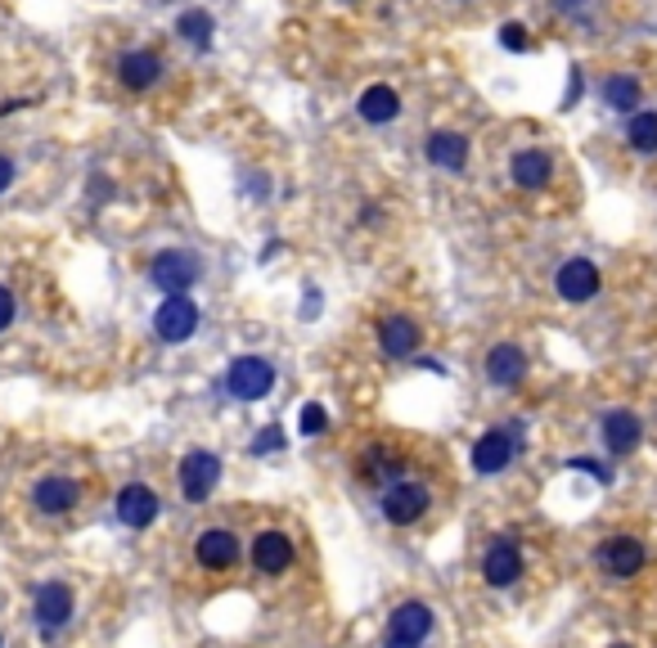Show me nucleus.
Returning a JSON list of instances; mask_svg holds the SVG:
<instances>
[{
  "label": "nucleus",
  "instance_id": "6e6552de",
  "mask_svg": "<svg viewBox=\"0 0 657 648\" xmlns=\"http://www.w3.org/2000/svg\"><path fill=\"white\" fill-rule=\"evenodd\" d=\"M216 482H222V460H216L212 451H189V455L180 460V495H185L189 504L207 500V495L216 491Z\"/></svg>",
  "mask_w": 657,
  "mask_h": 648
},
{
  "label": "nucleus",
  "instance_id": "bb28decb",
  "mask_svg": "<svg viewBox=\"0 0 657 648\" xmlns=\"http://www.w3.org/2000/svg\"><path fill=\"white\" fill-rule=\"evenodd\" d=\"M297 432H302V438H324V432H329V410L320 401H306L297 410Z\"/></svg>",
  "mask_w": 657,
  "mask_h": 648
},
{
  "label": "nucleus",
  "instance_id": "7ed1b4c3",
  "mask_svg": "<svg viewBox=\"0 0 657 648\" xmlns=\"http://www.w3.org/2000/svg\"><path fill=\"white\" fill-rule=\"evenodd\" d=\"M275 387V361L266 356H239L226 370V392L235 401H266Z\"/></svg>",
  "mask_w": 657,
  "mask_h": 648
},
{
  "label": "nucleus",
  "instance_id": "5701e85b",
  "mask_svg": "<svg viewBox=\"0 0 657 648\" xmlns=\"http://www.w3.org/2000/svg\"><path fill=\"white\" fill-rule=\"evenodd\" d=\"M599 95H604V104L612 108V114H635L639 99H644V86H639L635 72H608Z\"/></svg>",
  "mask_w": 657,
  "mask_h": 648
},
{
  "label": "nucleus",
  "instance_id": "f3484780",
  "mask_svg": "<svg viewBox=\"0 0 657 648\" xmlns=\"http://www.w3.org/2000/svg\"><path fill=\"white\" fill-rule=\"evenodd\" d=\"M432 608L428 603H419V599H405V603H396L392 608V617H388V639H405V644H423L428 635H432Z\"/></svg>",
  "mask_w": 657,
  "mask_h": 648
},
{
  "label": "nucleus",
  "instance_id": "dca6fc26",
  "mask_svg": "<svg viewBox=\"0 0 657 648\" xmlns=\"http://www.w3.org/2000/svg\"><path fill=\"white\" fill-rule=\"evenodd\" d=\"M163 72H167V63H163L158 50H127L118 59V81L127 90H154L163 81Z\"/></svg>",
  "mask_w": 657,
  "mask_h": 648
},
{
  "label": "nucleus",
  "instance_id": "f8f14e48",
  "mask_svg": "<svg viewBox=\"0 0 657 648\" xmlns=\"http://www.w3.org/2000/svg\"><path fill=\"white\" fill-rule=\"evenodd\" d=\"M599 432H604V446H608L617 460H626V455H635L639 442H644V419H639L635 410H608L604 423H599Z\"/></svg>",
  "mask_w": 657,
  "mask_h": 648
},
{
  "label": "nucleus",
  "instance_id": "39448f33",
  "mask_svg": "<svg viewBox=\"0 0 657 648\" xmlns=\"http://www.w3.org/2000/svg\"><path fill=\"white\" fill-rule=\"evenodd\" d=\"M239 554H244V546H239V536H235L231 527H207V531L194 540V559H198V568H207V572H231V568L239 563Z\"/></svg>",
  "mask_w": 657,
  "mask_h": 648
},
{
  "label": "nucleus",
  "instance_id": "4468645a",
  "mask_svg": "<svg viewBox=\"0 0 657 648\" xmlns=\"http://www.w3.org/2000/svg\"><path fill=\"white\" fill-rule=\"evenodd\" d=\"M32 612H37V626H41L46 635H59V630L72 621V590H68L63 581H46V586L37 590Z\"/></svg>",
  "mask_w": 657,
  "mask_h": 648
},
{
  "label": "nucleus",
  "instance_id": "9b49d317",
  "mask_svg": "<svg viewBox=\"0 0 657 648\" xmlns=\"http://www.w3.org/2000/svg\"><path fill=\"white\" fill-rule=\"evenodd\" d=\"M118 522L122 527H131V531H145V527H154L158 522V513H163V500H158V491L154 487H145V482H131V487H122L118 491Z\"/></svg>",
  "mask_w": 657,
  "mask_h": 648
},
{
  "label": "nucleus",
  "instance_id": "473e14b6",
  "mask_svg": "<svg viewBox=\"0 0 657 648\" xmlns=\"http://www.w3.org/2000/svg\"><path fill=\"white\" fill-rule=\"evenodd\" d=\"M315 311H320V293L311 288V293H306V315H315Z\"/></svg>",
  "mask_w": 657,
  "mask_h": 648
},
{
  "label": "nucleus",
  "instance_id": "412c9836",
  "mask_svg": "<svg viewBox=\"0 0 657 648\" xmlns=\"http://www.w3.org/2000/svg\"><path fill=\"white\" fill-rule=\"evenodd\" d=\"M77 500H81V487H77L72 478H41L37 491H32V504H37V513H46V518H59V513L77 509Z\"/></svg>",
  "mask_w": 657,
  "mask_h": 648
},
{
  "label": "nucleus",
  "instance_id": "2eb2a0df",
  "mask_svg": "<svg viewBox=\"0 0 657 648\" xmlns=\"http://www.w3.org/2000/svg\"><path fill=\"white\" fill-rule=\"evenodd\" d=\"M419 343H423V330H419V320H410V315H388L379 324V347L392 361H410L419 352Z\"/></svg>",
  "mask_w": 657,
  "mask_h": 648
},
{
  "label": "nucleus",
  "instance_id": "c85d7f7f",
  "mask_svg": "<svg viewBox=\"0 0 657 648\" xmlns=\"http://www.w3.org/2000/svg\"><path fill=\"white\" fill-rule=\"evenodd\" d=\"M500 46H504V50H527V46H531V41H527V28H522V23H504V28H500Z\"/></svg>",
  "mask_w": 657,
  "mask_h": 648
},
{
  "label": "nucleus",
  "instance_id": "4be33fe9",
  "mask_svg": "<svg viewBox=\"0 0 657 648\" xmlns=\"http://www.w3.org/2000/svg\"><path fill=\"white\" fill-rule=\"evenodd\" d=\"M356 114H361L370 127H388V122L401 114V95H396L392 86L379 81V86H370V90L356 99Z\"/></svg>",
  "mask_w": 657,
  "mask_h": 648
},
{
  "label": "nucleus",
  "instance_id": "0eeeda50",
  "mask_svg": "<svg viewBox=\"0 0 657 648\" xmlns=\"http://www.w3.org/2000/svg\"><path fill=\"white\" fill-rule=\"evenodd\" d=\"M648 563L644 554V540L635 536H608L604 546H599V568L612 577V581H626V577H639Z\"/></svg>",
  "mask_w": 657,
  "mask_h": 648
},
{
  "label": "nucleus",
  "instance_id": "f704fd0d",
  "mask_svg": "<svg viewBox=\"0 0 657 648\" xmlns=\"http://www.w3.org/2000/svg\"><path fill=\"white\" fill-rule=\"evenodd\" d=\"M608 648H635V644H608Z\"/></svg>",
  "mask_w": 657,
  "mask_h": 648
},
{
  "label": "nucleus",
  "instance_id": "393cba45",
  "mask_svg": "<svg viewBox=\"0 0 657 648\" xmlns=\"http://www.w3.org/2000/svg\"><path fill=\"white\" fill-rule=\"evenodd\" d=\"M212 14L207 10H185L180 19H176V37L180 41H189V46H198V50H207L212 46Z\"/></svg>",
  "mask_w": 657,
  "mask_h": 648
},
{
  "label": "nucleus",
  "instance_id": "f03ea898",
  "mask_svg": "<svg viewBox=\"0 0 657 648\" xmlns=\"http://www.w3.org/2000/svg\"><path fill=\"white\" fill-rule=\"evenodd\" d=\"M198 275H203V262H198V253H189V248H163V253L149 262V279H154V288H163L167 297H180L185 288H194Z\"/></svg>",
  "mask_w": 657,
  "mask_h": 648
},
{
  "label": "nucleus",
  "instance_id": "a878e982",
  "mask_svg": "<svg viewBox=\"0 0 657 648\" xmlns=\"http://www.w3.org/2000/svg\"><path fill=\"white\" fill-rule=\"evenodd\" d=\"M401 473H405V460H396V455H392V451H383V446L365 451V460H361V478H374V482L396 478V482H401Z\"/></svg>",
  "mask_w": 657,
  "mask_h": 648
},
{
  "label": "nucleus",
  "instance_id": "2f4dec72",
  "mask_svg": "<svg viewBox=\"0 0 657 648\" xmlns=\"http://www.w3.org/2000/svg\"><path fill=\"white\" fill-rule=\"evenodd\" d=\"M10 185H14V163H10L6 154H0V194H6Z\"/></svg>",
  "mask_w": 657,
  "mask_h": 648
},
{
  "label": "nucleus",
  "instance_id": "b1692460",
  "mask_svg": "<svg viewBox=\"0 0 657 648\" xmlns=\"http://www.w3.org/2000/svg\"><path fill=\"white\" fill-rule=\"evenodd\" d=\"M626 145L644 158L657 154V114L653 108H635V114L626 118Z\"/></svg>",
  "mask_w": 657,
  "mask_h": 648
},
{
  "label": "nucleus",
  "instance_id": "1a4fd4ad",
  "mask_svg": "<svg viewBox=\"0 0 657 648\" xmlns=\"http://www.w3.org/2000/svg\"><path fill=\"white\" fill-rule=\"evenodd\" d=\"M599 266L590 262V257H568L563 266H559V275H555V293L563 297V302H572V306H581V302H590V297H599Z\"/></svg>",
  "mask_w": 657,
  "mask_h": 648
},
{
  "label": "nucleus",
  "instance_id": "7c9ffc66",
  "mask_svg": "<svg viewBox=\"0 0 657 648\" xmlns=\"http://www.w3.org/2000/svg\"><path fill=\"white\" fill-rule=\"evenodd\" d=\"M10 324H14V293H10L6 284H0V334H6Z\"/></svg>",
  "mask_w": 657,
  "mask_h": 648
},
{
  "label": "nucleus",
  "instance_id": "6ab92c4d",
  "mask_svg": "<svg viewBox=\"0 0 657 648\" xmlns=\"http://www.w3.org/2000/svg\"><path fill=\"white\" fill-rule=\"evenodd\" d=\"M527 370H531V361H527V352L518 343H496L487 352V379L496 387H518L527 379Z\"/></svg>",
  "mask_w": 657,
  "mask_h": 648
},
{
  "label": "nucleus",
  "instance_id": "a211bd4d",
  "mask_svg": "<svg viewBox=\"0 0 657 648\" xmlns=\"http://www.w3.org/2000/svg\"><path fill=\"white\" fill-rule=\"evenodd\" d=\"M509 180L518 185V189H545L555 180V158L545 154V149H518L513 158H509Z\"/></svg>",
  "mask_w": 657,
  "mask_h": 648
},
{
  "label": "nucleus",
  "instance_id": "aec40b11",
  "mask_svg": "<svg viewBox=\"0 0 657 648\" xmlns=\"http://www.w3.org/2000/svg\"><path fill=\"white\" fill-rule=\"evenodd\" d=\"M469 136H460V131H432L428 136V145H423V154H428V163L437 167V171H464L469 167Z\"/></svg>",
  "mask_w": 657,
  "mask_h": 648
},
{
  "label": "nucleus",
  "instance_id": "72a5a7b5",
  "mask_svg": "<svg viewBox=\"0 0 657 648\" xmlns=\"http://www.w3.org/2000/svg\"><path fill=\"white\" fill-rule=\"evenodd\" d=\"M383 648H423V644H405V639H388Z\"/></svg>",
  "mask_w": 657,
  "mask_h": 648
},
{
  "label": "nucleus",
  "instance_id": "423d86ee",
  "mask_svg": "<svg viewBox=\"0 0 657 648\" xmlns=\"http://www.w3.org/2000/svg\"><path fill=\"white\" fill-rule=\"evenodd\" d=\"M198 306L180 293V297H167L158 311H154V334L163 338V343H189L194 334H198Z\"/></svg>",
  "mask_w": 657,
  "mask_h": 648
},
{
  "label": "nucleus",
  "instance_id": "9d476101",
  "mask_svg": "<svg viewBox=\"0 0 657 648\" xmlns=\"http://www.w3.org/2000/svg\"><path fill=\"white\" fill-rule=\"evenodd\" d=\"M482 577H487L491 590H509L522 577V546H518L513 536L491 540V550L482 554Z\"/></svg>",
  "mask_w": 657,
  "mask_h": 648
},
{
  "label": "nucleus",
  "instance_id": "cd10ccee",
  "mask_svg": "<svg viewBox=\"0 0 657 648\" xmlns=\"http://www.w3.org/2000/svg\"><path fill=\"white\" fill-rule=\"evenodd\" d=\"M253 455H275V451H284V432L271 423V428H257V438H253V446H248Z\"/></svg>",
  "mask_w": 657,
  "mask_h": 648
},
{
  "label": "nucleus",
  "instance_id": "f257e3e1",
  "mask_svg": "<svg viewBox=\"0 0 657 648\" xmlns=\"http://www.w3.org/2000/svg\"><path fill=\"white\" fill-rule=\"evenodd\" d=\"M518 451H522V423L491 428V432H482L478 446H473V473L496 478V473H504V469L513 464Z\"/></svg>",
  "mask_w": 657,
  "mask_h": 648
},
{
  "label": "nucleus",
  "instance_id": "ddd939ff",
  "mask_svg": "<svg viewBox=\"0 0 657 648\" xmlns=\"http://www.w3.org/2000/svg\"><path fill=\"white\" fill-rule=\"evenodd\" d=\"M293 559H297V550H293V540H288L284 531H257V536H253V568H257L262 577L288 572Z\"/></svg>",
  "mask_w": 657,
  "mask_h": 648
},
{
  "label": "nucleus",
  "instance_id": "c756f323",
  "mask_svg": "<svg viewBox=\"0 0 657 648\" xmlns=\"http://www.w3.org/2000/svg\"><path fill=\"white\" fill-rule=\"evenodd\" d=\"M568 469H577V473H590V478H599L604 487H612V469H608V464H599V460H572Z\"/></svg>",
  "mask_w": 657,
  "mask_h": 648
},
{
  "label": "nucleus",
  "instance_id": "20e7f679",
  "mask_svg": "<svg viewBox=\"0 0 657 648\" xmlns=\"http://www.w3.org/2000/svg\"><path fill=\"white\" fill-rule=\"evenodd\" d=\"M383 518L392 522V527H414L428 509H432V491L423 487V482H410V478H401V482H392L388 491H383Z\"/></svg>",
  "mask_w": 657,
  "mask_h": 648
}]
</instances>
